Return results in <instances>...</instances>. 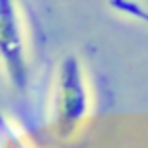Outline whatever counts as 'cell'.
Masks as SVG:
<instances>
[{
	"instance_id": "7a4b0ae2",
	"label": "cell",
	"mask_w": 148,
	"mask_h": 148,
	"mask_svg": "<svg viewBox=\"0 0 148 148\" xmlns=\"http://www.w3.org/2000/svg\"><path fill=\"white\" fill-rule=\"evenodd\" d=\"M0 71L21 95L31 87V47L18 0H0Z\"/></svg>"
},
{
	"instance_id": "277c9868",
	"label": "cell",
	"mask_w": 148,
	"mask_h": 148,
	"mask_svg": "<svg viewBox=\"0 0 148 148\" xmlns=\"http://www.w3.org/2000/svg\"><path fill=\"white\" fill-rule=\"evenodd\" d=\"M108 4L114 12L148 27V6L142 4L140 0H108Z\"/></svg>"
},
{
	"instance_id": "6da1fadb",
	"label": "cell",
	"mask_w": 148,
	"mask_h": 148,
	"mask_svg": "<svg viewBox=\"0 0 148 148\" xmlns=\"http://www.w3.org/2000/svg\"><path fill=\"white\" fill-rule=\"evenodd\" d=\"M93 114V91L83 59L69 51L57 61L51 95H49V128L61 142H69L81 134Z\"/></svg>"
},
{
	"instance_id": "3957f363",
	"label": "cell",
	"mask_w": 148,
	"mask_h": 148,
	"mask_svg": "<svg viewBox=\"0 0 148 148\" xmlns=\"http://www.w3.org/2000/svg\"><path fill=\"white\" fill-rule=\"evenodd\" d=\"M0 148H35L29 134L0 108Z\"/></svg>"
}]
</instances>
